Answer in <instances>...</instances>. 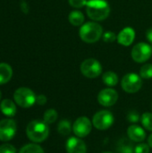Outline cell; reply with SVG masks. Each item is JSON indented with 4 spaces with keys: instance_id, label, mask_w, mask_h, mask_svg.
I'll list each match as a JSON object with an SVG mask.
<instances>
[{
    "instance_id": "6",
    "label": "cell",
    "mask_w": 152,
    "mask_h": 153,
    "mask_svg": "<svg viewBox=\"0 0 152 153\" xmlns=\"http://www.w3.org/2000/svg\"><path fill=\"white\" fill-rule=\"evenodd\" d=\"M121 86L127 93H136L142 86V78L134 73L126 74L121 81Z\"/></svg>"
},
{
    "instance_id": "1",
    "label": "cell",
    "mask_w": 152,
    "mask_h": 153,
    "mask_svg": "<svg viewBox=\"0 0 152 153\" xmlns=\"http://www.w3.org/2000/svg\"><path fill=\"white\" fill-rule=\"evenodd\" d=\"M86 13L89 18L94 22L106 20L110 13L109 4L106 0H88Z\"/></svg>"
},
{
    "instance_id": "30",
    "label": "cell",
    "mask_w": 152,
    "mask_h": 153,
    "mask_svg": "<svg viewBox=\"0 0 152 153\" xmlns=\"http://www.w3.org/2000/svg\"><path fill=\"white\" fill-rule=\"evenodd\" d=\"M47 97L43 94H40V95H38L37 98H36V103L40 105V106H43L47 103Z\"/></svg>"
},
{
    "instance_id": "15",
    "label": "cell",
    "mask_w": 152,
    "mask_h": 153,
    "mask_svg": "<svg viewBox=\"0 0 152 153\" xmlns=\"http://www.w3.org/2000/svg\"><path fill=\"white\" fill-rule=\"evenodd\" d=\"M0 110L4 116L12 117L16 114L17 108H16V106L13 103V101H12L9 99H5V100H2V102L0 104Z\"/></svg>"
},
{
    "instance_id": "18",
    "label": "cell",
    "mask_w": 152,
    "mask_h": 153,
    "mask_svg": "<svg viewBox=\"0 0 152 153\" xmlns=\"http://www.w3.org/2000/svg\"><path fill=\"white\" fill-rule=\"evenodd\" d=\"M103 82L108 87H114L118 83V76L113 71H108L102 75Z\"/></svg>"
},
{
    "instance_id": "32",
    "label": "cell",
    "mask_w": 152,
    "mask_h": 153,
    "mask_svg": "<svg viewBox=\"0 0 152 153\" xmlns=\"http://www.w3.org/2000/svg\"><path fill=\"white\" fill-rule=\"evenodd\" d=\"M21 9H22V11L24 13H28V12H29V5H28V4L25 1H22L21 3Z\"/></svg>"
},
{
    "instance_id": "33",
    "label": "cell",
    "mask_w": 152,
    "mask_h": 153,
    "mask_svg": "<svg viewBox=\"0 0 152 153\" xmlns=\"http://www.w3.org/2000/svg\"><path fill=\"white\" fill-rule=\"evenodd\" d=\"M148 144L150 145V147L152 149V134L149 136V138H148Z\"/></svg>"
},
{
    "instance_id": "3",
    "label": "cell",
    "mask_w": 152,
    "mask_h": 153,
    "mask_svg": "<svg viewBox=\"0 0 152 153\" xmlns=\"http://www.w3.org/2000/svg\"><path fill=\"white\" fill-rule=\"evenodd\" d=\"M26 134L33 143H42L48 137L49 128L44 121L33 120L27 126Z\"/></svg>"
},
{
    "instance_id": "36",
    "label": "cell",
    "mask_w": 152,
    "mask_h": 153,
    "mask_svg": "<svg viewBox=\"0 0 152 153\" xmlns=\"http://www.w3.org/2000/svg\"><path fill=\"white\" fill-rule=\"evenodd\" d=\"M151 108H152V106H151Z\"/></svg>"
},
{
    "instance_id": "19",
    "label": "cell",
    "mask_w": 152,
    "mask_h": 153,
    "mask_svg": "<svg viewBox=\"0 0 152 153\" xmlns=\"http://www.w3.org/2000/svg\"><path fill=\"white\" fill-rule=\"evenodd\" d=\"M73 130L72 125L68 120H62L59 122L57 126V131L62 135H69Z\"/></svg>"
},
{
    "instance_id": "14",
    "label": "cell",
    "mask_w": 152,
    "mask_h": 153,
    "mask_svg": "<svg viewBox=\"0 0 152 153\" xmlns=\"http://www.w3.org/2000/svg\"><path fill=\"white\" fill-rule=\"evenodd\" d=\"M127 135L132 141L138 142V143L144 141L146 138V133L144 129L136 125L130 126L127 128Z\"/></svg>"
},
{
    "instance_id": "34",
    "label": "cell",
    "mask_w": 152,
    "mask_h": 153,
    "mask_svg": "<svg viewBox=\"0 0 152 153\" xmlns=\"http://www.w3.org/2000/svg\"><path fill=\"white\" fill-rule=\"evenodd\" d=\"M102 153H113V152H102Z\"/></svg>"
},
{
    "instance_id": "16",
    "label": "cell",
    "mask_w": 152,
    "mask_h": 153,
    "mask_svg": "<svg viewBox=\"0 0 152 153\" xmlns=\"http://www.w3.org/2000/svg\"><path fill=\"white\" fill-rule=\"evenodd\" d=\"M13 76V69L6 63H0V84L8 82Z\"/></svg>"
},
{
    "instance_id": "9",
    "label": "cell",
    "mask_w": 152,
    "mask_h": 153,
    "mask_svg": "<svg viewBox=\"0 0 152 153\" xmlns=\"http://www.w3.org/2000/svg\"><path fill=\"white\" fill-rule=\"evenodd\" d=\"M17 131V126L13 119L6 118L0 121V141L8 142L13 138Z\"/></svg>"
},
{
    "instance_id": "11",
    "label": "cell",
    "mask_w": 152,
    "mask_h": 153,
    "mask_svg": "<svg viewBox=\"0 0 152 153\" xmlns=\"http://www.w3.org/2000/svg\"><path fill=\"white\" fill-rule=\"evenodd\" d=\"M118 100V93L116 90L106 88L99 91L98 95V101L104 107H111L116 103Z\"/></svg>"
},
{
    "instance_id": "7",
    "label": "cell",
    "mask_w": 152,
    "mask_h": 153,
    "mask_svg": "<svg viewBox=\"0 0 152 153\" xmlns=\"http://www.w3.org/2000/svg\"><path fill=\"white\" fill-rule=\"evenodd\" d=\"M132 58L136 63H144L152 56V47L144 42H139L133 46L131 51Z\"/></svg>"
},
{
    "instance_id": "4",
    "label": "cell",
    "mask_w": 152,
    "mask_h": 153,
    "mask_svg": "<svg viewBox=\"0 0 152 153\" xmlns=\"http://www.w3.org/2000/svg\"><path fill=\"white\" fill-rule=\"evenodd\" d=\"M37 96L29 88L21 87L17 89L13 93V100L17 105L22 108H28L33 106L36 102Z\"/></svg>"
},
{
    "instance_id": "8",
    "label": "cell",
    "mask_w": 152,
    "mask_h": 153,
    "mask_svg": "<svg viewBox=\"0 0 152 153\" xmlns=\"http://www.w3.org/2000/svg\"><path fill=\"white\" fill-rule=\"evenodd\" d=\"M114 116L108 110L98 111L92 118V125L99 130H107L114 124Z\"/></svg>"
},
{
    "instance_id": "25",
    "label": "cell",
    "mask_w": 152,
    "mask_h": 153,
    "mask_svg": "<svg viewBox=\"0 0 152 153\" xmlns=\"http://www.w3.org/2000/svg\"><path fill=\"white\" fill-rule=\"evenodd\" d=\"M151 147L147 143H140L134 148V153H150Z\"/></svg>"
},
{
    "instance_id": "24",
    "label": "cell",
    "mask_w": 152,
    "mask_h": 153,
    "mask_svg": "<svg viewBox=\"0 0 152 153\" xmlns=\"http://www.w3.org/2000/svg\"><path fill=\"white\" fill-rule=\"evenodd\" d=\"M102 39L106 43H112L117 39V35H116L113 31H107L102 35Z\"/></svg>"
},
{
    "instance_id": "17",
    "label": "cell",
    "mask_w": 152,
    "mask_h": 153,
    "mask_svg": "<svg viewBox=\"0 0 152 153\" xmlns=\"http://www.w3.org/2000/svg\"><path fill=\"white\" fill-rule=\"evenodd\" d=\"M68 20H69V22L73 26H82L84 23L85 17L82 12L74 10L69 13Z\"/></svg>"
},
{
    "instance_id": "29",
    "label": "cell",
    "mask_w": 152,
    "mask_h": 153,
    "mask_svg": "<svg viewBox=\"0 0 152 153\" xmlns=\"http://www.w3.org/2000/svg\"><path fill=\"white\" fill-rule=\"evenodd\" d=\"M120 153H134V149L133 148L132 145H128V144H125L122 145L119 149Z\"/></svg>"
},
{
    "instance_id": "28",
    "label": "cell",
    "mask_w": 152,
    "mask_h": 153,
    "mask_svg": "<svg viewBox=\"0 0 152 153\" xmlns=\"http://www.w3.org/2000/svg\"><path fill=\"white\" fill-rule=\"evenodd\" d=\"M140 116L137 112L135 111H131L130 113H128L127 115V120L129 122H132V123H136L140 120Z\"/></svg>"
},
{
    "instance_id": "13",
    "label": "cell",
    "mask_w": 152,
    "mask_h": 153,
    "mask_svg": "<svg viewBox=\"0 0 152 153\" xmlns=\"http://www.w3.org/2000/svg\"><path fill=\"white\" fill-rule=\"evenodd\" d=\"M135 39V30L132 27H125L118 34H117V42L125 47H128L133 44Z\"/></svg>"
},
{
    "instance_id": "31",
    "label": "cell",
    "mask_w": 152,
    "mask_h": 153,
    "mask_svg": "<svg viewBox=\"0 0 152 153\" xmlns=\"http://www.w3.org/2000/svg\"><path fill=\"white\" fill-rule=\"evenodd\" d=\"M146 38H147L150 45L152 46V28H150V29L147 30V31H146Z\"/></svg>"
},
{
    "instance_id": "20",
    "label": "cell",
    "mask_w": 152,
    "mask_h": 153,
    "mask_svg": "<svg viewBox=\"0 0 152 153\" xmlns=\"http://www.w3.org/2000/svg\"><path fill=\"white\" fill-rule=\"evenodd\" d=\"M19 153H45L43 149L35 143H29L22 146Z\"/></svg>"
},
{
    "instance_id": "27",
    "label": "cell",
    "mask_w": 152,
    "mask_h": 153,
    "mask_svg": "<svg viewBox=\"0 0 152 153\" xmlns=\"http://www.w3.org/2000/svg\"><path fill=\"white\" fill-rule=\"evenodd\" d=\"M69 4L73 8H82L83 6H86L87 0H68Z\"/></svg>"
},
{
    "instance_id": "5",
    "label": "cell",
    "mask_w": 152,
    "mask_h": 153,
    "mask_svg": "<svg viewBox=\"0 0 152 153\" xmlns=\"http://www.w3.org/2000/svg\"><path fill=\"white\" fill-rule=\"evenodd\" d=\"M80 70L85 77L94 79L101 74L102 65L95 58H87L81 64Z\"/></svg>"
},
{
    "instance_id": "21",
    "label": "cell",
    "mask_w": 152,
    "mask_h": 153,
    "mask_svg": "<svg viewBox=\"0 0 152 153\" xmlns=\"http://www.w3.org/2000/svg\"><path fill=\"white\" fill-rule=\"evenodd\" d=\"M57 117H58V114L56 112V109L54 108H49L47 109L45 113H44V116H43V121L49 125V124H53L56 121L57 119Z\"/></svg>"
},
{
    "instance_id": "2",
    "label": "cell",
    "mask_w": 152,
    "mask_h": 153,
    "mask_svg": "<svg viewBox=\"0 0 152 153\" xmlns=\"http://www.w3.org/2000/svg\"><path fill=\"white\" fill-rule=\"evenodd\" d=\"M103 35L102 26L96 22H87L83 23L79 30L81 39L88 44H92L99 40Z\"/></svg>"
},
{
    "instance_id": "35",
    "label": "cell",
    "mask_w": 152,
    "mask_h": 153,
    "mask_svg": "<svg viewBox=\"0 0 152 153\" xmlns=\"http://www.w3.org/2000/svg\"><path fill=\"white\" fill-rule=\"evenodd\" d=\"M1 97H2V93H1V91H0V100H1Z\"/></svg>"
},
{
    "instance_id": "10",
    "label": "cell",
    "mask_w": 152,
    "mask_h": 153,
    "mask_svg": "<svg viewBox=\"0 0 152 153\" xmlns=\"http://www.w3.org/2000/svg\"><path fill=\"white\" fill-rule=\"evenodd\" d=\"M92 126V122L87 117H81L74 121L73 125V131L77 137L83 138L90 134Z\"/></svg>"
},
{
    "instance_id": "12",
    "label": "cell",
    "mask_w": 152,
    "mask_h": 153,
    "mask_svg": "<svg viewBox=\"0 0 152 153\" xmlns=\"http://www.w3.org/2000/svg\"><path fill=\"white\" fill-rule=\"evenodd\" d=\"M67 153H86L87 146L85 143L79 137H71L65 143Z\"/></svg>"
},
{
    "instance_id": "26",
    "label": "cell",
    "mask_w": 152,
    "mask_h": 153,
    "mask_svg": "<svg viewBox=\"0 0 152 153\" xmlns=\"http://www.w3.org/2000/svg\"><path fill=\"white\" fill-rule=\"evenodd\" d=\"M0 153H16V149L12 144L4 143L0 146Z\"/></svg>"
},
{
    "instance_id": "23",
    "label": "cell",
    "mask_w": 152,
    "mask_h": 153,
    "mask_svg": "<svg viewBox=\"0 0 152 153\" xmlns=\"http://www.w3.org/2000/svg\"><path fill=\"white\" fill-rule=\"evenodd\" d=\"M141 122L142 126L149 130L152 131V114L151 113H144L142 117H141Z\"/></svg>"
},
{
    "instance_id": "22",
    "label": "cell",
    "mask_w": 152,
    "mask_h": 153,
    "mask_svg": "<svg viewBox=\"0 0 152 153\" xmlns=\"http://www.w3.org/2000/svg\"><path fill=\"white\" fill-rule=\"evenodd\" d=\"M140 76L142 79L150 80L152 78V64H145L140 69Z\"/></svg>"
}]
</instances>
